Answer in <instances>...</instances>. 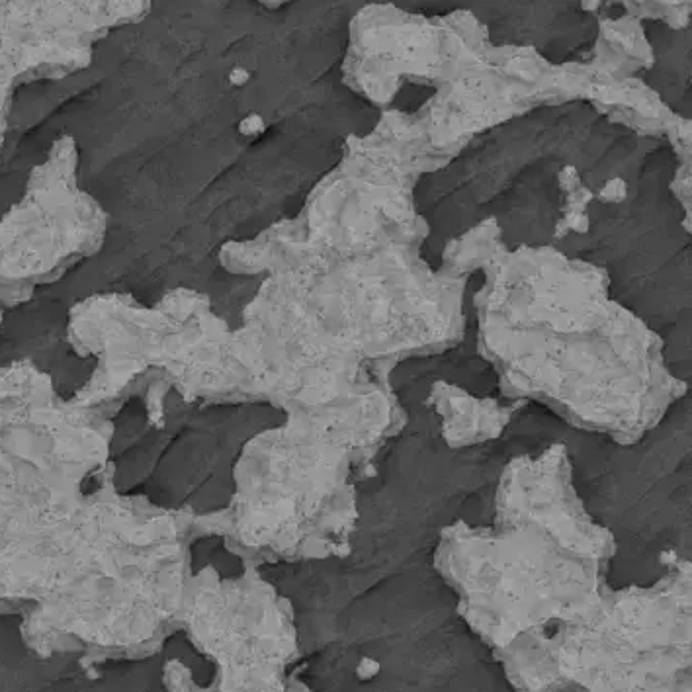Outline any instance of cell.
I'll use <instances>...</instances> for the list:
<instances>
[{
  "label": "cell",
  "instance_id": "obj_5",
  "mask_svg": "<svg viewBox=\"0 0 692 692\" xmlns=\"http://www.w3.org/2000/svg\"><path fill=\"white\" fill-rule=\"evenodd\" d=\"M249 79V73L247 71H241V69H237V71H233L231 73V81H233V85H245V81Z\"/></svg>",
  "mask_w": 692,
  "mask_h": 692
},
{
  "label": "cell",
  "instance_id": "obj_4",
  "mask_svg": "<svg viewBox=\"0 0 692 692\" xmlns=\"http://www.w3.org/2000/svg\"><path fill=\"white\" fill-rule=\"evenodd\" d=\"M560 180H562V186H565L567 190H571L573 186L579 184V176L575 174V169H565L562 174H560Z\"/></svg>",
  "mask_w": 692,
  "mask_h": 692
},
{
  "label": "cell",
  "instance_id": "obj_2",
  "mask_svg": "<svg viewBox=\"0 0 692 692\" xmlns=\"http://www.w3.org/2000/svg\"><path fill=\"white\" fill-rule=\"evenodd\" d=\"M603 196L606 200H622L626 196V186L620 178H614L606 184L605 190H603Z\"/></svg>",
  "mask_w": 692,
  "mask_h": 692
},
{
  "label": "cell",
  "instance_id": "obj_3",
  "mask_svg": "<svg viewBox=\"0 0 692 692\" xmlns=\"http://www.w3.org/2000/svg\"><path fill=\"white\" fill-rule=\"evenodd\" d=\"M262 130H264V124H262V118H259V116H251V118H247V120L241 124V131H243V133L255 135V133H260Z\"/></svg>",
  "mask_w": 692,
  "mask_h": 692
},
{
  "label": "cell",
  "instance_id": "obj_1",
  "mask_svg": "<svg viewBox=\"0 0 692 692\" xmlns=\"http://www.w3.org/2000/svg\"><path fill=\"white\" fill-rule=\"evenodd\" d=\"M499 530L442 532L436 569L472 622L526 626L581 616L606 589L614 538L585 513L560 446L515 460L499 485Z\"/></svg>",
  "mask_w": 692,
  "mask_h": 692
}]
</instances>
